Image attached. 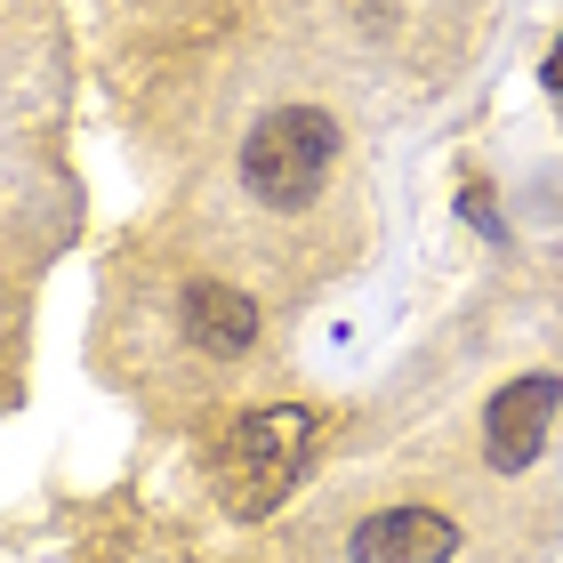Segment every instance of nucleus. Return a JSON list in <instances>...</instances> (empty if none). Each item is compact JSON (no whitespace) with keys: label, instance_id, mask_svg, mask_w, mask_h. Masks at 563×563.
I'll return each instance as SVG.
<instances>
[{"label":"nucleus","instance_id":"obj_1","mask_svg":"<svg viewBox=\"0 0 563 563\" xmlns=\"http://www.w3.org/2000/svg\"><path fill=\"white\" fill-rule=\"evenodd\" d=\"M330 162H339V121L322 106H282L242 145V177L266 210H306L330 186Z\"/></svg>","mask_w":563,"mask_h":563},{"label":"nucleus","instance_id":"obj_2","mask_svg":"<svg viewBox=\"0 0 563 563\" xmlns=\"http://www.w3.org/2000/svg\"><path fill=\"white\" fill-rule=\"evenodd\" d=\"M306 451H314V411H306V402H266V411H250L234 427V443H225V475L250 483L242 507H274L290 492Z\"/></svg>","mask_w":563,"mask_h":563},{"label":"nucleus","instance_id":"obj_3","mask_svg":"<svg viewBox=\"0 0 563 563\" xmlns=\"http://www.w3.org/2000/svg\"><path fill=\"white\" fill-rule=\"evenodd\" d=\"M555 402H563V387H555L548 371H531V378H516V387H499L492 411H483V459H492L499 475H523L531 459H540L548 427H555Z\"/></svg>","mask_w":563,"mask_h":563},{"label":"nucleus","instance_id":"obj_4","mask_svg":"<svg viewBox=\"0 0 563 563\" xmlns=\"http://www.w3.org/2000/svg\"><path fill=\"white\" fill-rule=\"evenodd\" d=\"M346 555L354 563H451L459 555V523L434 516V507H378V516L354 523Z\"/></svg>","mask_w":563,"mask_h":563},{"label":"nucleus","instance_id":"obj_5","mask_svg":"<svg viewBox=\"0 0 563 563\" xmlns=\"http://www.w3.org/2000/svg\"><path fill=\"white\" fill-rule=\"evenodd\" d=\"M186 339L210 346V354H242L258 339V306L242 290H225V282H194L186 290Z\"/></svg>","mask_w":563,"mask_h":563},{"label":"nucleus","instance_id":"obj_6","mask_svg":"<svg viewBox=\"0 0 563 563\" xmlns=\"http://www.w3.org/2000/svg\"><path fill=\"white\" fill-rule=\"evenodd\" d=\"M548 89L563 97V41H555V57H548Z\"/></svg>","mask_w":563,"mask_h":563}]
</instances>
